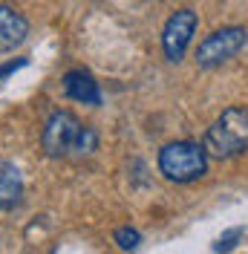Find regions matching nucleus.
Instances as JSON below:
<instances>
[{"label":"nucleus","instance_id":"423d86ee","mask_svg":"<svg viewBox=\"0 0 248 254\" xmlns=\"http://www.w3.org/2000/svg\"><path fill=\"white\" fill-rule=\"evenodd\" d=\"M63 93H66V98H72L78 104H90V107H98L101 104L98 81L87 69H69L63 75Z\"/></svg>","mask_w":248,"mask_h":254},{"label":"nucleus","instance_id":"0eeeda50","mask_svg":"<svg viewBox=\"0 0 248 254\" xmlns=\"http://www.w3.org/2000/svg\"><path fill=\"white\" fill-rule=\"evenodd\" d=\"M29 35V23L12 6H0V55L17 49Z\"/></svg>","mask_w":248,"mask_h":254},{"label":"nucleus","instance_id":"39448f33","mask_svg":"<svg viewBox=\"0 0 248 254\" xmlns=\"http://www.w3.org/2000/svg\"><path fill=\"white\" fill-rule=\"evenodd\" d=\"M199 26V17L193 9H176L171 17H168V23H165V29H162V49H165V58L173 64H179L185 58L187 47H190V41H193V32Z\"/></svg>","mask_w":248,"mask_h":254},{"label":"nucleus","instance_id":"f03ea898","mask_svg":"<svg viewBox=\"0 0 248 254\" xmlns=\"http://www.w3.org/2000/svg\"><path fill=\"white\" fill-rule=\"evenodd\" d=\"M205 150L214 159H234L248 150V110L246 107H228L222 110L214 125L205 130Z\"/></svg>","mask_w":248,"mask_h":254},{"label":"nucleus","instance_id":"20e7f679","mask_svg":"<svg viewBox=\"0 0 248 254\" xmlns=\"http://www.w3.org/2000/svg\"><path fill=\"white\" fill-rule=\"evenodd\" d=\"M246 41H248V32L243 29V26H222V29L211 32L199 47H196V52H193L196 66L214 69L219 64L231 61L234 55L246 47Z\"/></svg>","mask_w":248,"mask_h":254},{"label":"nucleus","instance_id":"7ed1b4c3","mask_svg":"<svg viewBox=\"0 0 248 254\" xmlns=\"http://www.w3.org/2000/svg\"><path fill=\"white\" fill-rule=\"evenodd\" d=\"M159 174L168 182H196L208 174V150L196 142H171L159 150Z\"/></svg>","mask_w":248,"mask_h":254},{"label":"nucleus","instance_id":"1a4fd4ad","mask_svg":"<svg viewBox=\"0 0 248 254\" xmlns=\"http://www.w3.org/2000/svg\"><path fill=\"white\" fill-rule=\"evenodd\" d=\"M113 240H116V246L122 249V252H136L141 246V234L136 228H130V225H122V228H116L113 231Z\"/></svg>","mask_w":248,"mask_h":254},{"label":"nucleus","instance_id":"9b49d317","mask_svg":"<svg viewBox=\"0 0 248 254\" xmlns=\"http://www.w3.org/2000/svg\"><path fill=\"white\" fill-rule=\"evenodd\" d=\"M20 66H26V58H20V61H9V64H3V66H0V81L6 78V75H12L15 69H20Z\"/></svg>","mask_w":248,"mask_h":254},{"label":"nucleus","instance_id":"f257e3e1","mask_svg":"<svg viewBox=\"0 0 248 254\" xmlns=\"http://www.w3.org/2000/svg\"><path fill=\"white\" fill-rule=\"evenodd\" d=\"M41 147L52 159H81L98 150V133H95V127L81 125L78 116H72L69 110H55L44 125Z\"/></svg>","mask_w":248,"mask_h":254},{"label":"nucleus","instance_id":"6e6552de","mask_svg":"<svg viewBox=\"0 0 248 254\" xmlns=\"http://www.w3.org/2000/svg\"><path fill=\"white\" fill-rule=\"evenodd\" d=\"M20 199H23V176L17 171V165L0 159V214L15 211Z\"/></svg>","mask_w":248,"mask_h":254},{"label":"nucleus","instance_id":"9d476101","mask_svg":"<svg viewBox=\"0 0 248 254\" xmlns=\"http://www.w3.org/2000/svg\"><path fill=\"white\" fill-rule=\"evenodd\" d=\"M243 234H246L243 225H237V228H231V231H225V234L214 243V252H231L234 246H237V240L243 237Z\"/></svg>","mask_w":248,"mask_h":254}]
</instances>
